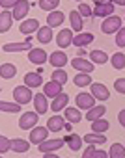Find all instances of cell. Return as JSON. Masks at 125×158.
Segmentation results:
<instances>
[{
    "instance_id": "cell-1",
    "label": "cell",
    "mask_w": 125,
    "mask_h": 158,
    "mask_svg": "<svg viewBox=\"0 0 125 158\" xmlns=\"http://www.w3.org/2000/svg\"><path fill=\"white\" fill-rule=\"evenodd\" d=\"M121 26H123V19L118 17V15H110V17L103 19L101 30H103V34H116Z\"/></svg>"
},
{
    "instance_id": "cell-2",
    "label": "cell",
    "mask_w": 125,
    "mask_h": 158,
    "mask_svg": "<svg viewBox=\"0 0 125 158\" xmlns=\"http://www.w3.org/2000/svg\"><path fill=\"white\" fill-rule=\"evenodd\" d=\"M13 99H15V102L17 104H28L32 99H34V93H32V89L30 88H26L24 84L23 86H17L15 89H13Z\"/></svg>"
},
{
    "instance_id": "cell-3",
    "label": "cell",
    "mask_w": 125,
    "mask_h": 158,
    "mask_svg": "<svg viewBox=\"0 0 125 158\" xmlns=\"http://www.w3.org/2000/svg\"><path fill=\"white\" fill-rule=\"evenodd\" d=\"M37 119H39V114L36 112H24L19 119V127L23 130H32L36 125H37Z\"/></svg>"
},
{
    "instance_id": "cell-4",
    "label": "cell",
    "mask_w": 125,
    "mask_h": 158,
    "mask_svg": "<svg viewBox=\"0 0 125 158\" xmlns=\"http://www.w3.org/2000/svg\"><path fill=\"white\" fill-rule=\"evenodd\" d=\"M64 138H58V139H45L41 141L37 147H39V152H56L64 147Z\"/></svg>"
},
{
    "instance_id": "cell-5",
    "label": "cell",
    "mask_w": 125,
    "mask_h": 158,
    "mask_svg": "<svg viewBox=\"0 0 125 158\" xmlns=\"http://www.w3.org/2000/svg\"><path fill=\"white\" fill-rule=\"evenodd\" d=\"M90 95L93 99H99V101H108L110 93H108V88L99 84V82H92L90 84Z\"/></svg>"
},
{
    "instance_id": "cell-6",
    "label": "cell",
    "mask_w": 125,
    "mask_h": 158,
    "mask_svg": "<svg viewBox=\"0 0 125 158\" xmlns=\"http://www.w3.org/2000/svg\"><path fill=\"white\" fill-rule=\"evenodd\" d=\"M114 10H116V6H114L112 2H103V4H97V6L92 10V15L105 19V17H110V15H114Z\"/></svg>"
},
{
    "instance_id": "cell-7",
    "label": "cell",
    "mask_w": 125,
    "mask_h": 158,
    "mask_svg": "<svg viewBox=\"0 0 125 158\" xmlns=\"http://www.w3.org/2000/svg\"><path fill=\"white\" fill-rule=\"evenodd\" d=\"M45 139H49V130H47V127H34L32 130H30V145L34 143V145H39L41 141H45Z\"/></svg>"
},
{
    "instance_id": "cell-8",
    "label": "cell",
    "mask_w": 125,
    "mask_h": 158,
    "mask_svg": "<svg viewBox=\"0 0 125 158\" xmlns=\"http://www.w3.org/2000/svg\"><path fill=\"white\" fill-rule=\"evenodd\" d=\"M75 104H77L79 110H90L92 106H95V99H93L90 93H77Z\"/></svg>"
},
{
    "instance_id": "cell-9",
    "label": "cell",
    "mask_w": 125,
    "mask_h": 158,
    "mask_svg": "<svg viewBox=\"0 0 125 158\" xmlns=\"http://www.w3.org/2000/svg\"><path fill=\"white\" fill-rule=\"evenodd\" d=\"M47 60L50 61V65H52L54 69H64V65H67V54H66L64 50H56V52H52Z\"/></svg>"
},
{
    "instance_id": "cell-10",
    "label": "cell",
    "mask_w": 125,
    "mask_h": 158,
    "mask_svg": "<svg viewBox=\"0 0 125 158\" xmlns=\"http://www.w3.org/2000/svg\"><path fill=\"white\" fill-rule=\"evenodd\" d=\"M28 10H30V4L28 0H19V2L13 6V21H23L26 15H28Z\"/></svg>"
},
{
    "instance_id": "cell-11",
    "label": "cell",
    "mask_w": 125,
    "mask_h": 158,
    "mask_svg": "<svg viewBox=\"0 0 125 158\" xmlns=\"http://www.w3.org/2000/svg\"><path fill=\"white\" fill-rule=\"evenodd\" d=\"M39 28V21L37 19H23V23L19 24V32L24 35H30L34 32H37Z\"/></svg>"
},
{
    "instance_id": "cell-12",
    "label": "cell",
    "mask_w": 125,
    "mask_h": 158,
    "mask_svg": "<svg viewBox=\"0 0 125 158\" xmlns=\"http://www.w3.org/2000/svg\"><path fill=\"white\" fill-rule=\"evenodd\" d=\"M92 41H93V34H90V32H79L77 35H73L71 45H75V47L82 48V47H88Z\"/></svg>"
},
{
    "instance_id": "cell-13",
    "label": "cell",
    "mask_w": 125,
    "mask_h": 158,
    "mask_svg": "<svg viewBox=\"0 0 125 158\" xmlns=\"http://www.w3.org/2000/svg\"><path fill=\"white\" fill-rule=\"evenodd\" d=\"M67 104H69V95L62 91V93H58V95H56V97L52 99V104H50L49 108H50V110H54V112L58 114L60 110H64V108H66Z\"/></svg>"
},
{
    "instance_id": "cell-14",
    "label": "cell",
    "mask_w": 125,
    "mask_h": 158,
    "mask_svg": "<svg viewBox=\"0 0 125 158\" xmlns=\"http://www.w3.org/2000/svg\"><path fill=\"white\" fill-rule=\"evenodd\" d=\"M30 48H32V45H30V35H28V39L23 41V43H6V45L2 47L4 52H23V50H30Z\"/></svg>"
},
{
    "instance_id": "cell-15",
    "label": "cell",
    "mask_w": 125,
    "mask_h": 158,
    "mask_svg": "<svg viewBox=\"0 0 125 158\" xmlns=\"http://www.w3.org/2000/svg\"><path fill=\"white\" fill-rule=\"evenodd\" d=\"M47 52L43 50V48H30L28 50V60L32 61V63H36V65H43L45 61H47Z\"/></svg>"
},
{
    "instance_id": "cell-16",
    "label": "cell",
    "mask_w": 125,
    "mask_h": 158,
    "mask_svg": "<svg viewBox=\"0 0 125 158\" xmlns=\"http://www.w3.org/2000/svg\"><path fill=\"white\" fill-rule=\"evenodd\" d=\"M71 65H73V69H77L79 73H92V71L95 69V65H93L92 61L84 60V58H73Z\"/></svg>"
},
{
    "instance_id": "cell-17",
    "label": "cell",
    "mask_w": 125,
    "mask_h": 158,
    "mask_svg": "<svg viewBox=\"0 0 125 158\" xmlns=\"http://www.w3.org/2000/svg\"><path fill=\"white\" fill-rule=\"evenodd\" d=\"M71 39H73V32H71V30H67V28L60 30V32H58V35H56V43H58V47H60V48H67V47L71 45Z\"/></svg>"
},
{
    "instance_id": "cell-18",
    "label": "cell",
    "mask_w": 125,
    "mask_h": 158,
    "mask_svg": "<svg viewBox=\"0 0 125 158\" xmlns=\"http://www.w3.org/2000/svg\"><path fill=\"white\" fill-rule=\"evenodd\" d=\"M64 125H66V119L56 114V115L49 117V121H47V130H49V132H60L62 128H64Z\"/></svg>"
},
{
    "instance_id": "cell-19",
    "label": "cell",
    "mask_w": 125,
    "mask_h": 158,
    "mask_svg": "<svg viewBox=\"0 0 125 158\" xmlns=\"http://www.w3.org/2000/svg\"><path fill=\"white\" fill-rule=\"evenodd\" d=\"M64 21H66V15L62 13L60 10H54V11H49V17H47V26H49V28H56V26H60Z\"/></svg>"
},
{
    "instance_id": "cell-20",
    "label": "cell",
    "mask_w": 125,
    "mask_h": 158,
    "mask_svg": "<svg viewBox=\"0 0 125 158\" xmlns=\"http://www.w3.org/2000/svg\"><path fill=\"white\" fill-rule=\"evenodd\" d=\"M11 26H13V15L10 10H4L0 13V34H6Z\"/></svg>"
},
{
    "instance_id": "cell-21",
    "label": "cell",
    "mask_w": 125,
    "mask_h": 158,
    "mask_svg": "<svg viewBox=\"0 0 125 158\" xmlns=\"http://www.w3.org/2000/svg\"><path fill=\"white\" fill-rule=\"evenodd\" d=\"M34 108H36V114H45L49 110V101L43 93H36L34 95Z\"/></svg>"
},
{
    "instance_id": "cell-22",
    "label": "cell",
    "mask_w": 125,
    "mask_h": 158,
    "mask_svg": "<svg viewBox=\"0 0 125 158\" xmlns=\"http://www.w3.org/2000/svg\"><path fill=\"white\" fill-rule=\"evenodd\" d=\"M43 84V76L39 73H26L24 74V86L26 88H39Z\"/></svg>"
},
{
    "instance_id": "cell-23",
    "label": "cell",
    "mask_w": 125,
    "mask_h": 158,
    "mask_svg": "<svg viewBox=\"0 0 125 158\" xmlns=\"http://www.w3.org/2000/svg\"><path fill=\"white\" fill-rule=\"evenodd\" d=\"M36 34H37V41L41 45H47V43H50L54 39L52 37V28H49V26H39Z\"/></svg>"
},
{
    "instance_id": "cell-24",
    "label": "cell",
    "mask_w": 125,
    "mask_h": 158,
    "mask_svg": "<svg viewBox=\"0 0 125 158\" xmlns=\"http://www.w3.org/2000/svg\"><path fill=\"white\" fill-rule=\"evenodd\" d=\"M58 93H62V86L60 84H56V82H47L45 86H43V95L47 97V99H54Z\"/></svg>"
},
{
    "instance_id": "cell-25",
    "label": "cell",
    "mask_w": 125,
    "mask_h": 158,
    "mask_svg": "<svg viewBox=\"0 0 125 158\" xmlns=\"http://www.w3.org/2000/svg\"><path fill=\"white\" fill-rule=\"evenodd\" d=\"M15 74H17V67L13 63H2L0 65V78L11 80V78H15Z\"/></svg>"
},
{
    "instance_id": "cell-26",
    "label": "cell",
    "mask_w": 125,
    "mask_h": 158,
    "mask_svg": "<svg viewBox=\"0 0 125 158\" xmlns=\"http://www.w3.org/2000/svg\"><path fill=\"white\" fill-rule=\"evenodd\" d=\"M69 23H71V32H82L84 21H82V17L79 15L77 10H73V11L69 13Z\"/></svg>"
},
{
    "instance_id": "cell-27",
    "label": "cell",
    "mask_w": 125,
    "mask_h": 158,
    "mask_svg": "<svg viewBox=\"0 0 125 158\" xmlns=\"http://www.w3.org/2000/svg\"><path fill=\"white\" fill-rule=\"evenodd\" d=\"M105 112H106V108H105L103 104H99V106H92L90 110H86V119L92 123V121H95V119H101V117L105 115Z\"/></svg>"
},
{
    "instance_id": "cell-28",
    "label": "cell",
    "mask_w": 125,
    "mask_h": 158,
    "mask_svg": "<svg viewBox=\"0 0 125 158\" xmlns=\"http://www.w3.org/2000/svg\"><path fill=\"white\" fill-rule=\"evenodd\" d=\"M64 117L69 121V123H73V125H77V123H80V119H82V114H80V110L79 108H64Z\"/></svg>"
},
{
    "instance_id": "cell-29",
    "label": "cell",
    "mask_w": 125,
    "mask_h": 158,
    "mask_svg": "<svg viewBox=\"0 0 125 158\" xmlns=\"http://www.w3.org/2000/svg\"><path fill=\"white\" fill-rule=\"evenodd\" d=\"M64 143H66L71 151H80V147H82V138H80L79 134H69V136L64 138Z\"/></svg>"
},
{
    "instance_id": "cell-30",
    "label": "cell",
    "mask_w": 125,
    "mask_h": 158,
    "mask_svg": "<svg viewBox=\"0 0 125 158\" xmlns=\"http://www.w3.org/2000/svg\"><path fill=\"white\" fill-rule=\"evenodd\" d=\"M30 149V141L23 139V138H13L11 139V151L13 152H28Z\"/></svg>"
},
{
    "instance_id": "cell-31",
    "label": "cell",
    "mask_w": 125,
    "mask_h": 158,
    "mask_svg": "<svg viewBox=\"0 0 125 158\" xmlns=\"http://www.w3.org/2000/svg\"><path fill=\"white\" fill-rule=\"evenodd\" d=\"M90 61L93 65H103V63L108 61V54L105 50H92L90 52Z\"/></svg>"
},
{
    "instance_id": "cell-32",
    "label": "cell",
    "mask_w": 125,
    "mask_h": 158,
    "mask_svg": "<svg viewBox=\"0 0 125 158\" xmlns=\"http://www.w3.org/2000/svg\"><path fill=\"white\" fill-rule=\"evenodd\" d=\"M108 128H110V123H108L105 117L92 121V132H95V134H105Z\"/></svg>"
},
{
    "instance_id": "cell-33",
    "label": "cell",
    "mask_w": 125,
    "mask_h": 158,
    "mask_svg": "<svg viewBox=\"0 0 125 158\" xmlns=\"http://www.w3.org/2000/svg\"><path fill=\"white\" fill-rule=\"evenodd\" d=\"M82 141H86L88 145H103V143L106 141V138H105V134H95V132H90V134H86V136L82 138Z\"/></svg>"
},
{
    "instance_id": "cell-34",
    "label": "cell",
    "mask_w": 125,
    "mask_h": 158,
    "mask_svg": "<svg viewBox=\"0 0 125 158\" xmlns=\"http://www.w3.org/2000/svg\"><path fill=\"white\" fill-rule=\"evenodd\" d=\"M73 84L79 86V88H86L92 84V78H90V73H79L73 76Z\"/></svg>"
},
{
    "instance_id": "cell-35",
    "label": "cell",
    "mask_w": 125,
    "mask_h": 158,
    "mask_svg": "<svg viewBox=\"0 0 125 158\" xmlns=\"http://www.w3.org/2000/svg\"><path fill=\"white\" fill-rule=\"evenodd\" d=\"M108 158H125V147L123 143H112L108 151Z\"/></svg>"
},
{
    "instance_id": "cell-36",
    "label": "cell",
    "mask_w": 125,
    "mask_h": 158,
    "mask_svg": "<svg viewBox=\"0 0 125 158\" xmlns=\"http://www.w3.org/2000/svg\"><path fill=\"white\" fill-rule=\"evenodd\" d=\"M50 78H52V82H56V84H60V86H64V84L67 82V73H66L64 69H54L52 74H50Z\"/></svg>"
},
{
    "instance_id": "cell-37",
    "label": "cell",
    "mask_w": 125,
    "mask_h": 158,
    "mask_svg": "<svg viewBox=\"0 0 125 158\" xmlns=\"http://www.w3.org/2000/svg\"><path fill=\"white\" fill-rule=\"evenodd\" d=\"M110 61H112V67L114 69H118V71H123L125 69V54L123 52H116L110 58Z\"/></svg>"
},
{
    "instance_id": "cell-38",
    "label": "cell",
    "mask_w": 125,
    "mask_h": 158,
    "mask_svg": "<svg viewBox=\"0 0 125 158\" xmlns=\"http://www.w3.org/2000/svg\"><path fill=\"white\" fill-rule=\"evenodd\" d=\"M0 112L17 114V112H21V104H17V102H8V101H0Z\"/></svg>"
},
{
    "instance_id": "cell-39",
    "label": "cell",
    "mask_w": 125,
    "mask_h": 158,
    "mask_svg": "<svg viewBox=\"0 0 125 158\" xmlns=\"http://www.w3.org/2000/svg\"><path fill=\"white\" fill-rule=\"evenodd\" d=\"M43 11H54L58 10L60 6V0H39V4H37Z\"/></svg>"
},
{
    "instance_id": "cell-40",
    "label": "cell",
    "mask_w": 125,
    "mask_h": 158,
    "mask_svg": "<svg viewBox=\"0 0 125 158\" xmlns=\"http://www.w3.org/2000/svg\"><path fill=\"white\" fill-rule=\"evenodd\" d=\"M8 151H11V139L6 136H0V154H4Z\"/></svg>"
},
{
    "instance_id": "cell-41",
    "label": "cell",
    "mask_w": 125,
    "mask_h": 158,
    "mask_svg": "<svg viewBox=\"0 0 125 158\" xmlns=\"http://www.w3.org/2000/svg\"><path fill=\"white\" fill-rule=\"evenodd\" d=\"M77 11H79V15H80L82 19H88V17H92V8H90L88 4H82V2H80Z\"/></svg>"
},
{
    "instance_id": "cell-42",
    "label": "cell",
    "mask_w": 125,
    "mask_h": 158,
    "mask_svg": "<svg viewBox=\"0 0 125 158\" xmlns=\"http://www.w3.org/2000/svg\"><path fill=\"white\" fill-rule=\"evenodd\" d=\"M116 45H118L119 48L125 47V28H123V26L116 32Z\"/></svg>"
},
{
    "instance_id": "cell-43",
    "label": "cell",
    "mask_w": 125,
    "mask_h": 158,
    "mask_svg": "<svg viewBox=\"0 0 125 158\" xmlns=\"http://www.w3.org/2000/svg\"><path fill=\"white\" fill-rule=\"evenodd\" d=\"M114 88H116V91L118 93H125V78H118V80H116V84H114Z\"/></svg>"
},
{
    "instance_id": "cell-44",
    "label": "cell",
    "mask_w": 125,
    "mask_h": 158,
    "mask_svg": "<svg viewBox=\"0 0 125 158\" xmlns=\"http://www.w3.org/2000/svg\"><path fill=\"white\" fill-rule=\"evenodd\" d=\"M17 2H19V0H0V6H2L4 10H11Z\"/></svg>"
},
{
    "instance_id": "cell-45",
    "label": "cell",
    "mask_w": 125,
    "mask_h": 158,
    "mask_svg": "<svg viewBox=\"0 0 125 158\" xmlns=\"http://www.w3.org/2000/svg\"><path fill=\"white\" fill-rule=\"evenodd\" d=\"M92 158H108V152L103 151V149H95V151L92 152Z\"/></svg>"
},
{
    "instance_id": "cell-46",
    "label": "cell",
    "mask_w": 125,
    "mask_h": 158,
    "mask_svg": "<svg viewBox=\"0 0 125 158\" xmlns=\"http://www.w3.org/2000/svg\"><path fill=\"white\" fill-rule=\"evenodd\" d=\"M95 151V145H88V149L82 152V158H92V152Z\"/></svg>"
},
{
    "instance_id": "cell-47",
    "label": "cell",
    "mask_w": 125,
    "mask_h": 158,
    "mask_svg": "<svg viewBox=\"0 0 125 158\" xmlns=\"http://www.w3.org/2000/svg\"><path fill=\"white\" fill-rule=\"evenodd\" d=\"M118 119H119V125L123 127V125H125V110H121V112L118 114Z\"/></svg>"
},
{
    "instance_id": "cell-48",
    "label": "cell",
    "mask_w": 125,
    "mask_h": 158,
    "mask_svg": "<svg viewBox=\"0 0 125 158\" xmlns=\"http://www.w3.org/2000/svg\"><path fill=\"white\" fill-rule=\"evenodd\" d=\"M43 158H60V156L54 152H43Z\"/></svg>"
},
{
    "instance_id": "cell-49",
    "label": "cell",
    "mask_w": 125,
    "mask_h": 158,
    "mask_svg": "<svg viewBox=\"0 0 125 158\" xmlns=\"http://www.w3.org/2000/svg\"><path fill=\"white\" fill-rule=\"evenodd\" d=\"M112 4H114V6H116V4H118V6H125V0H112Z\"/></svg>"
},
{
    "instance_id": "cell-50",
    "label": "cell",
    "mask_w": 125,
    "mask_h": 158,
    "mask_svg": "<svg viewBox=\"0 0 125 158\" xmlns=\"http://www.w3.org/2000/svg\"><path fill=\"white\" fill-rule=\"evenodd\" d=\"M84 54H86V50H82V48H80V50H79V56H77V58H82Z\"/></svg>"
},
{
    "instance_id": "cell-51",
    "label": "cell",
    "mask_w": 125,
    "mask_h": 158,
    "mask_svg": "<svg viewBox=\"0 0 125 158\" xmlns=\"http://www.w3.org/2000/svg\"><path fill=\"white\" fill-rule=\"evenodd\" d=\"M103 2H106V0H93V4L97 6V4H103Z\"/></svg>"
},
{
    "instance_id": "cell-52",
    "label": "cell",
    "mask_w": 125,
    "mask_h": 158,
    "mask_svg": "<svg viewBox=\"0 0 125 158\" xmlns=\"http://www.w3.org/2000/svg\"><path fill=\"white\" fill-rule=\"evenodd\" d=\"M77 2H82V0H77Z\"/></svg>"
},
{
    "instance_id": "cell-53",
    "label": "cell",
    "mask_w": 125,
    "mask_h": 158,
    "mask_svg": "<svg viewBox=\"0 0 125 158\" xmlns=\"http://www.w3.org/2000/svg\"><path fill=\"white\" fill-rule=\"evenodd\" d=\"M0 158H2V156H0Z\"/></svg>"
}]
</instances>
